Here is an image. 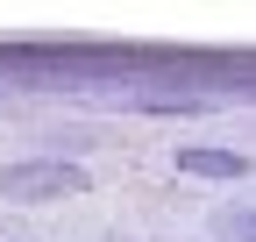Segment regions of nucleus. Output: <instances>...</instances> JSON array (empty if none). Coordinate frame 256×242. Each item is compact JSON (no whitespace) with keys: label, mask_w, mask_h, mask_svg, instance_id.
I'll return each mask as SVG.
<instances>
[{"label":"nucleus","mask_w":256,"mask_h":242,"mask_svg":"<svg viewBox=\"0 0 256 242\" xmlns=\"http://www.w3.org/2000/svg\"><path fill=\"white\" fill-rule=\"evenodd\" d=\"M100 242H128V235H100Z\"/></svg>","instance_id":"nucleus-4"},{"label":"nucleus","mask_w":256,"mask_h":242,"mask_svg":"<svg viewBox=\"0 0 256 242\" xmlns=\"http://www.w3.org/2000/svg\"><path fill=\"white\" fill-rule=\"evenodd\" d=\"M214 235H220V242H256V206H228V214H214Z\"/></svg>","instance_id":"nucleus-3"},{"label":"nucleus","mask_w":256,"mask_h":242,"mask_svg":"<svg viewBox=\"0 0 256 242\" xmlns=\"http://www.w3.org/2000/svg\"><path fill=\"white\" fill-rule=\"evenodd\" d=\"M178 171L185 178H242L249 157L242 150H178Z\"/></svg>","instance_id":"nucleus-2"},{"label":"nucleus","mask_w":256,"mask_h":242,"mask_svg":"<svg viewBox=\"0 0 256 242\" xmlns=\"http://www.w3.org/2000/svg\"><path fill=\"white\" fill-rule=\"evenodd\" d=\"M72 192H86V171L64 164V157H28V164H8V171H0V200H22V206L72 200Z\"/></svg>","instance_id":"nucleus-1"}]
</instances>
